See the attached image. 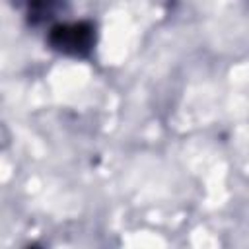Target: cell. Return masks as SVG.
I'll list each match as a JSON object with an SVG mask.
<instances>
[{
	"mask_svg": "<svg viewBox=\"0 0 249 249\" xmlns=\"http://www.w3.org/2000/svg\"><path fill=\"white\" fill-rule=\"evenodd\" d=\"M93 29L88 23L58 25L51 33V45L66 54H86L93 45Z\"/></svg>",
	"mask_w": 249,
	"mask_h": 249,
	"instance_id": "1",
	"label": "cell"
},
{
	"mask_svg": "<svg viewBox=\"0 0 249 249\" xmlns=\"http://www.w3.org/2000/svg\"><path fill=\"white\" fill-rule=\"evenodd\" d=\"M6 140H8V134H6L4 126H0V146H4V144H6Z\"/></svg>",
	"mask_w": 249,
	"mask_h": 249,
	"instance_id": "2",
	"label": "cell"
}]
</instances>
